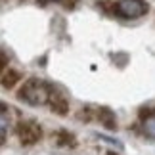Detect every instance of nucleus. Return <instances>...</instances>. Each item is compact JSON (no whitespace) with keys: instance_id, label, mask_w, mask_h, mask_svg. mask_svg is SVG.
Returning a JSON list of instances; mask_svg holds the SVG:
<instances>
[{"instance_id":"6","label":"nucleus","mask_w":155,"mask_h":155,"mask_svg":"<svg viewBox=\"0 0 155 155\" xmlns=\"http://www.w3.org/2000/svg\"><path fill=\"white\" fill-rule=\"evenodd\" d=\"M19 81H21L19 71H15V69H12V67H8L2 75H0V84H2V88H6V90H12V88H14Z\"/></svg>"},{"instance_id":"4","label":"nucleus","mask_w":155,"mask_h":155,"mask_svg":"<svg viewBox=\"0 0 155 155\" xmlns=\"http://www.w3.org/2000/svg\"><path fill=\"white\" fill-rule=\"evenodd\" d=\"M50 109L58 115H67L69 113V100L63 96V92H59L58 88L50 86V98H48Z\"/></svg>"},{"instance_id":"3","label":"nucleus","mask_w":155,"mask_h":155,"mask_svg":"<svg viewBox=\"0 0 155 155\" xmlns=\"http://www.w3.org/2000/svg\"><path fill=\"white\" fill-rule=\"evenodd\" d=\"M17 138H19L23 146H35L42 138V128H40V124L37 121H31V119L21 121L17 124Z\"/></svg>"},{"instance_id":"1","label":"nucleus","mask_w":155,"mask_h":155,"mask_svg":"<svg viewBox=\"0 0 155 155\" xmlns=\"http://www.w3.org/2000/svg\"><path fill=\"white\" fill-rule=\"evenodd\" d=\"M19 100L27 102L29 105H42L48 104L50 98V86L40 79H29L23 82V88L19 90Z\"/></svg>"},{"instance_id":"11","label":"nucleus","mask_w":155,"mask_h":155,"mask_svg":"<svg viewBox=\"0 0 155 155\" xmlns=\"http://www.w3.org/2000/svg\"><path fill=\"white\" fill-rule=\"evenodd\" d=\"M6 69H8V58H6L4 52H0V75H2Z\"/></svg>"},{"instance_id":"12","label":"nucleus","mask_w":155,"mask_h":155,"mask_svg":"<svg viewBox=\"0 0 155 155\" xmlns=\"http://www.w3.org/2000/svg\"><path fill=\"white\" fill-rule=\"evenodd\" d=\"M75 4H77V0H65V2H63V6H65L67 10H73Z\"/></svg>"},{"instance_id":"7","label":"nucleus","mask_w":155,"mask_h":155,"mask_svg":"<svg viewBox=\"0 0 155 155\" xmlns=\"http://www.w3.org/2000/svg\"><path fill=\"white\" fill-rule=\"evenodd\" d=\"M54 140H56V144L61 146V147H75L77 146V138L71 132H67V130H59V132H56Z\"/></svg>"},{"instance_id":"5","label":"nucleus","mask_w":155,"mask_h":155,"mask_svg":"<svg viewBox=\"0 0 155 155\" xmlns=\"http://www.w3.org/2000/svg\"><path fill=\"white\" fill-rule=\"evenodd\" d=\"M96 117L98 121L104 124L107 130H115L117 128V121H115V113H113L109 107H100L96 111Z\"/></svg>"},{"instance_id":"9","label":"nucleus","mask_w":155,"mask_h":155,"mask_svg":"<svg viewBox=\"0 0 155 155\" xmlns=\"http://www.w3.org/2000/svg\"><path fill=\"white\" fill-rule=\"evenodd\" d=\"M144 132L150 136V138H153V140H155V115L147 117L146 121H144Z\"/></svg>"},{"instance_id":"2","label":"nucleus","mask_w":155,"mask_h":155,"mask_svg":"<svg viewBox=\"0 0 155 155\" xmlns=\"http://www.w3.org/2000/svg\"><path fill=\"white\" fill-rule=\"evenodd\" d=\"M115 12L124 19H136L147 14L146 0H119L115 4Z\"/></svg>"},{"instance_id":"10","label":"nucleus","mask_w":155,"mask_h":155,"mask_svg":"<svg viewBox=\"0 0 155 155\" xmlns=\"http://www.w3.org/2000/svg\"><path fill=\"white\" fill-rule=\"evenodd\" d=\"M79 119H81V121H84V123L92 121V111L88 109V107H86V109H81L79 111Z\"/></svg>"},{"instance_id":"8","label":"nucleus","mask_w":155,"mask_h":155,"mask_svg":"<svg viewBox=\"0 0 155 155\" xmlns=\"http://www.w3.org/2000/svg\"><path fill=\"white\" fill-rule=\"evenodd\" d=\"M6 130H8V109L0 105V144L6 138Z\"/></svg>"}]
</instances>
